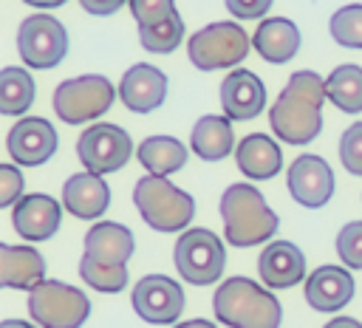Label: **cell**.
Instances as JSON below:
<instances>
[{
  "label": "cell",
  "instance_id": "1",
  "mask_svg": "<svg viewBox=\"0 0 362 328\" xmlns=\"http://www.w3.org/2000/svg\"><path fill=\"white\" fill-rule=\"evenodd\" d=\"M325 79L317 71H294L272 105V133L286 144H311L322 130Z\"/></svg>",
  "mask_w": 362,
  "mask_h": 328
},
{
  "label": "cell",
  "instance_id": "2",
  "mask_svg": "<svg viewBox=\"0 0 362 328\" xmlns=\"http://www.w3.org/2000/svg\"><path fill=\"white\" fill-rule=\"evenodd\" d=\"M133 252H136V238L124 223L96 221L85 235L79 277L102 294H119L130 280L127 260L133 257Z\"/></svg>",
  "mask_w": 362,
  "mask_h": 328
},
{
  "label": "cell",
  "instance_id": "3",
  "mask_svg": "<svg viewBox=\"0 0 362 328\" xmlns=\"http://www.w3.org/2000/svg\"><path fill=\"white\" fill-rule=\"evenodd\" d=\"M221 221L229 246L249 249L257 243H269L280 226L277 212L266 204L263 192L246 181L229 184L221 195Z\"/></svg>",
  "mask_w": 362,
  "mask_h": 328
},
{
  "label": "cell",
  "instance_id": "4",
  "mask_svg": "<svg viewBox=\"0 0 362 328\" xmlns=\"http://www.w3.org/2000/svg\"><path fill=\"white\" fill-rule=\"evenodd\" d=\"M212 308L226 328H280L283 322V305L272 288L240 274L226 277L215 288Z\"/></svg>",
  "mask_w": 362,
  "mask_h": 328
},
{
  "label": "cell",
  "instance_id": "5",
  "mask_svg": "<svg viewBox=\"0 0 362 328\" xmlns=\"http://www.w3.org/2000/svg\"><path fill=\"white\" fill-rule=\"evenodd\" d=\"M133 204L141 221L164 235L187 229L195 218V198L161 175H141L133 189Z\"/></svg>",
  "mask_w": 362,
  "mask_h": 328
},
{
  "label": "cell",
  "instance_id": "6",
  "mask_svg": "<svg viewBox=\"0 0 362 328\" xmlns=\"http://www.w3.org/2000/svg\"><path fill=\"white\" fill-rule=\"evenodd\" d=\"M28 314L40 328H82L90 317V300L82 288L45 277L28 291Z\"/></svg>",
  "mask_w": 362,
  "mask_h": 328
},
{
  "label": "cell",
  "instance_id": "7",
  "mask_svg": "<svg viewBox=\"0 0 362 328\" xmlns=\"http://www.w3.org/2000/svg\"><path fill=\"white\" fill-rule=\"evenodd\" d=\"M116 96H119V88H113V82L102 74L74 76L57 85L54 113L65 124H88L102 113H107Z\"/></svg>",
  "mask_w": 362,
  "mask_h": 328
},
{
  "label": "cell",
  "instance_id": "8",
  "mask_svg": "<svg viewBox=\"0 0 362 328\" xmlns=\"http://www.w3.org/2000/svg\"><path fill=\"white\" fill-rule=\"evenodd\" d=\"M173 263L184 283L189 286H215L226 266L223 240L212 229H187L175 240Z\"/></svg>",
  "mask_w": 362,
  "mask_h": 328
},
{
  "label": "cell",
  "instance_id": "9",
  "mask_svg": "<svg viewBox=\"0 0 362 328\" xmlns=\"http://www.w3.org/2000/svg\"><path fill=\"white\" fill-rule=\"evenodd\" d=\"M249 45H252L249 34L238 23L223 20V23H209L198 28L187 40V54L198 71H221L243 62L249 54Z\"/></svg>",
  "mask_w": 362,
  "mask_h": 328
},
{
  "label": "cell",
  "instance_id": "10",
  "mask_svg": "<svg viewBox=\"0 0 362 328\" xmlns=\"http://www.w3.org/2000/svg\"><path fill=\"white\" fill-rule=\"evenodd\" d=\"M17 51L28 68H57L68 57V31L54 14H31L17 28Z\"/></svg>",
  "mask_w": 362,
  "mask_h": 328
},
{
  "label": "cell",
  "instance_id": "11",
  "mask_svg": "<svg viewBox=\"0 0 362 328\" xmlns=\"http://www.w3.org/2000/svg\"><path fill=\"white\" fill-rule=\"evenodd\" d=\"M76 156L88 172L107 175V172L122 170L130 161L133 139L124 127L99 122V124H90L82 130V136L76 139Z\"/></svg>",
  "mask_w": 362,
  "mask_h": 328
},
{
  "label": "cell",
  "instance_id": "12",
  "mask_svg": "<svg viewBox=\"0 0 362 328\" xmlns=\"http://www.w3.org/2000/svg\"><path fill=\"white\" fill-rule=\"evenodd\" d=\"M133 311L153 325H175L184 311V288L167 274H144L130 291Z\"/></svg>",
  "mask_w": 362,
  "mask_h": 328
},
{
  "label": "cell",
  "instance_id": "13",
  "mask_svg": "<svg viewBox=\"0 0 362 328\" xmlns=\"http://www.w3.org/2000/svg\"><path fill=\"white\" fill-rule=\"evenodd\" d=\"M286 184H288L291 198L305 209L325 206L334 195V187H337L328 161L322 156H314V153H303L291 161V167L286 172Z\"/></svg>",
  "mask_w": 362,
  "mask_h": 328
},
{
  "label": "cell",
  "instance_id": "14",
  "mask_svg": "<svg viewBox=\"0 0 362 328\" xmlns=\"http://www.w3.org/2000/svg\"><path fill=\"white\" fill-rule=\"evenodd\" d=\"M59 136L42 116H23L6 136V150L20 167H40L57 153Z\"/></svg>",
  "mask_w": 362,
  "mask_h": 328
},
{
  "label": "cell",
  "instance_id": "15",
  "mask_svg": "<svg viewBox=\"0 0 362 328\" xmlns=\"http://www.w3.org/2000/svg\"><path fill=\"white\" fill-rule=\"evenodd\" d=\"M59 223H62V206L45 192L23 195L11 206V226L23 240H31V243L48 240L57 235Z\"/></svg>",
  "mask_w": 362,
  "mask_h": 328
},
{
  "label": "cell",
  "instance_id": "16",
  "mask_svg": "<svg viewBox=\"0 0 362 328\" xmlns=\"http://www.w3.org/2000/svg\"><path fill=\"white\" fill-rule=\"evenodd\" d=\"M119 99L133 113H150L167 99V74L150 62H136L119 79Z\"/></svg>",
  "mask_w": 362,
  "mask_h": 328
},
{
  "label": "cell",
  "instance_id": "17",
  "mask_svg": "<svg viewBox=\"0 0 362 328\" xmlns=\"http://www.w3.org/2000/svg\"><path fill=\"white\" fill-rule=\"evenodd\" d=\"M221 107L232 122H249L266 107V88L257 74L235 68L221 82Z\"/></svg>",
  "mask_w": 362,
  "mask_h": 328
},
{
  "label": "cell",
  "instance_id": "18",
  "mask_svg": "<svg viewBox=\"0 0 362 328\" xmlns=\"http://www.w3.org/2000/svg\"><path fill=\"white\" fill-rule=\"evenodd\" d=\"M356 283L345 266H320L305 277V303L314 311H339L354 300Z\"/></svg>",
  "mask_w": 362,
  "mask_h": 328
},
{
  "label": "cell",
  "instance_id": "19",
  "mask_svg": "<svg viewBox=\"0 0 362 328\" xmlns=\"http://www.w3.org/2000/svg\"><path fill=\"white\" fill-rule=\"evenodd\" d=\"M62 206L79 221L102 218L110 206V187L96 172H74L62 184Z\"/></svg>",
  "mask_w": 362,
  "mask_h": 328
},
{
  "label": "cell",
  "instance_id": "20",
  "mask_svg": "<svg viewBox=\"0 0 362 328\" xmlns=\"http://www.w3.org/2000/svg\"><path fill=\"white\" fill-rule=\"evenodd\" d=\"M257 271L269 288H291L305 277V254L291 240H269L257 257Z\"/></svg>",
  "mask_w": 362,
  "mask_h": 328
},
{
  "label": "cell",
  "instance_id": "21",
  "mask_svg": "<svg viewBox=\"0 0 362 328\" xmlns=\"http://www.w3.org/2000/svg\"><path fill=\"white\" fill-rule=\"evenodd\" d=\"M45 280V257L40 249L20 243H0V286L34 291Z\"/></svg>",
  "mask_w": 362,
  "mask_h": 328
},
{
  "label": "cell",
  "instance_id": "22",
  "mask_svg": "<svg viewBox=\"0 0 362 328\" xmlns=\"http://www.w3.org/2000/svg\"><path fill=\"white\" fill-rule=\"evenodd\" d=\"M235 161L249 181H269L283 167V150L269 133H249L235 147Z\"/></svg>",
  "mask_w": 362,
  "mask_h": 328
},
{
  "label": "cell",
  "instance_id": "23",
  "mask_svg": "<svg viewBox=\"0 0 362 328\" xmlns=\"http://www.w3.org/2000/svg\"><path fill=\"white\" fill-rule=\"evenodd\" d=\"M300 42H303L300 28L288 17H266L252 34V48L272 65H283L294 59V54L300 51Z\"/></svg>",
  "mask_w": 362,
  "mask_h": 328
},
{
  "label": "cell",
  "instance_id": "24",
  "mask_svg": "<svg viewBox=\"0 0 362 328\" xmlns=\"http://www.w3.org/2000/svg\"><path fill=\"white\" fill-rule=\"evenodd\" d=\"M189 150L204 161H221L235 150V127L229 116H201L189 133Z\"/></svg>",
  "mask_w": 362,
  "mask_h": 328
},
{
  "label": "cell",
  "instance_id": "25",
  "mask_svg": "<svg viewBox=\"0 0 362 328\" xmlns=\"http://www.w3.org/2000/svg\"><path fill=\"white\" fill-rule=\"evenodd\" d=\"M136 158L139 164L147 170V175H173L178 172L187 158H189V150L175 139V136H147L139 147H136Z\"/></svg>",
  "mask_w": 362,
  "mask_h": 328
},
{
  "label": "cell",
  "instance_id": "26",
  "mask_svg": "<svg viewBox=\"0 0 362 328\" xmlns=\"http://www.w3.org/2000/svg\"><path fill=\"white\" fill-rule=\"evenodd\" d=\"M325 99L342 113H362V68L345 62L325 76Z\"/></svg>",
  "mask_w": 362,
  "mask_h": 328
},
{
  "label": "cell",
  "instance_id": "27",
  "mask_svg": "<svg viewBox=\"0 0 362 328\" xmlns=\"http://www.w3.org/2000/svg\"><path fill=\"white\" fill-rule=\"evenodd\" d=\"M34 79L20 65H6L0 71V113L3 116H23L34 105Z\"/></svg>",
  "mask_w": 362,
  "mask_h": 328
},
{
  "label": "cell",
  "instance_id": "28",
  "mask_svg": "<svg viewBox=\"0 0 362 328\" xmlns=\"http://www.w3.org/2000/svg\"><path fill=\"white\" fill-rule=\"evenodd\" d=\"M184 40V20L181 14H170L164 23L158 25H150V28H139V42L144 51L150 54H170L181 45Z\"/></svg>",
  "mask_w": 362,
  "mask_h": 328
},
{
  "label": "cell",
  "instance_id": "29",
  "mask_svg": "<svg viewBox=\"0 0 362 328\" xmlns=\"http://www.w3.org/2000/svg\"><path fill=\"white\" fill-rule=\"evenodd\" d=\"M328 31L342 48H362V3H348L331 14Z\"/></svg>",
  "mask_w": 362,
  "mask_h": 328
},
{
  "label": "cell",
  "instance_id": "30",
  "mask_svg": "<svg viewBox=\"0 0 362 328\" xmlns=\"http://www.w3.org/2000/svg\"><path fill=\"white\" fill-rule=\"evenodd\" d=\"M337 254L348 269H362V221H351L339 229Z\"/></svg>",
  "mask_w": 362,
  "mask_h": 328
},
{
  "label": "cell",
  "instance_id": "31",
  "mask_svg": "<svg viewBox=\"0 0 362 328\" xmlns=\"http://www.w3.org/2000/svg\"><path fill=\"white\" fill-rule=\"evenodd\" d=\"M339 161L351 175H362V122H354L339 136Z\"/></svg>",
  "mask_w": 362,
  "mask_h": 328
},
{
  "label": "cell",
  "instance_id": "32",
  "mask_svg": "<svg viewBox=\"0 0 362 328\" xmlns=\"http://www.w3.org/2000/svg\"><path fill=\"white\" fill-rule=\"evenodd\" d=\"M130 14L139 23V28H150L164 23L170 14H175V0H127Z\"/></svg>",
  "mask_w": 362,
  "mask_h": 328
},
{
  "label": "cell",
  "instance_id": "33",
  "mask_svg": "<svg viewBox=\"0 0 362 328\" xmlns=\"http://www.w3.org/2000/svg\"><path fill=\"white\" fill-rule=\"evenodd\" d=\"M25 178L14 164H0V206H14L23 198Z\"/></svg>",
  "mask_w": 362,
  "mask_h": 328
},
{
  "label": "cell",
  "instance_id": "34",
  "mask_svg": "<svg viewBox=\"0 0 362 328\" xmlns=\"http://www.w3.org/2000/svg\"><path fill=\"white\" fill-rule=\"evenodd\" d=\"M223 3H226V11L235 14L238 20H257L269 14L274 0H223Z\"/></svg>",
  "mask_w": 362,
  "mask_h": 328
},
{
  "label": "cell",
  "instance_id": "35",
  "mask_svg": "<svg viewBox=\"0 0 362 328\" xmlns=\"http://www.w3.org/2000/svg\"><path fill=\"white\" fill-rule=\"evenodd\" d=\"M127 0H79V6L88 11V14H96V17H110L116 14Z\"/></svg>",
  "mask_w": 362,
  "mask_h": 328
},
{
  "label": "cell",
  "instance_id": "36",
  "mask_svg": "<svg viewBox=\"0 0 362 328\" xmlns=\"http://www.w3.org/2000/svg\"><path fill=\"white\" fill-rule=\"evenodd\" d=\"M322 328H362V322L354 320V317H334V320L325 322Z\"/></svg>",
  "mask_w": 362,
  "mask_h": 328
},
{
  "label": "cell",
  "instance_id": "37",
  "mask_svg": "<svg viewBox=\"0 0 362 328\" xmlns=\"http://www.w3.org/2000/svg\"><path fill=\"white\" fill-rule=\"evenodd\" d=\"M173 328H218V325L209 320H184V322H175Z\"/></svg>",
  "mask_w": 362,
  "mask_h": 328
},
{
  "label": "cell",
  "instance_id": "38",
  "mask_svg": "<svg viewBox=\"0 0 362 328\" xmlns=\"http://www.w3.org/2000/svg\"><path fill=\"white\" fill-rule=\"evenodd\" d=\"M25 6H34V8H59L65 6L68 0H23Z\"/></svg>",
  "mask_w": 362,
  "mask_h": 328
},
{
  "label": "cell",
  "instance_id": "39",
  "mask_svg": "<svg viewBox=\"0 0 362 328\" xmlns=\"http://www.w3.org/2000/svg\"><path fill=\"white\" fill-rule=\"evenodd\" d=\"M0 328H37V325H31V322H25V320H3Z\"/></svg>",
  "mask_w": 362,
  "mask_h": 328
}]
</instances>
